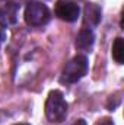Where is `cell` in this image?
<instances>
[{
  "label": "cell",
  "mask_w": 124,
  "mask_h": 125,
  "mask_svg": "<svg viewBox=\"0 0 124 125\" xmlns=\"http://www.w3.org/2000/svg\"><path fill=\"white\" fill-rule=\"evenodd\" d=\"M73 125H86V122H85L83 119H79V121H76Z\"/></svg>",
  "instance_id": "cell-11"
},
{
  "label": "cell",
  "mask_w": 124,
  "mask_h": 125,
  "mask_svg": "<svg viewBox=\"0 0 124 125\" xmlns=\"http://www.w3.org/2000/svg\"><path fill=\"white\" fill-rule=\"evenodd\" d=\"M93 32L89 28H83L82 31L77 33L76 36V41H74V45L77 50H82V51H86V50H91L93 45Z\"/></svg>",
  "instance_id": "cell-7"
},
{
  "label": "cell",
  "mask_w": 124,
  "mask_h": 125,
  "mask_svg": "<svg viewBox=\"0 0 124 125\" xmlns=\"http://www.w3.org/2000/svg\"><path fill=\"white\" fill-rule=\"evenodd\" d=\"M18 4L16 3H7L0 7V25L1 26H10L18 21Z\"/></svg>",
  "instance_id": "cell-5"
},
{
  "label": "cell",
  "mask_w": 124,
  "mask_h": 125,
  "mask_svg": "<svg viewBox=\"0 0 124 125\" xmlns=\"http://www.w3.org/2000/svg\"><path fill=\"white\" fill-rule=\"evenodd\" d=\"M88 71V60L83 55H76L72 58L63 68L62 73V82L63 83H76L79 82Z\"/></svg>",
  "instance_id": "cell-2"
},
{
  "label": "cell",
  "mask_w": 124,
  "mask_h": 125,
  "mask_svg": "<svg viewBox=\"0 0 124 125\" xmlns=\"http://www.w3.org/2000/svg\"><path fill=\"white\" fill-rule=\"evenodd\" d=\"M15 125H31V124H26V122H21V124H15Z\"/></svg>",
  "instance_id": "cell-12"
},
{
  "label": "cell",
  "mask_w": 124,
  "mask_h": 125,
  "mask_svg": "<svg viewBox=\"0 0 124 125\" xmlns=\"http://www.w3.org/2000/svg\"><path fill=\"white\" fill-rule=\"evenodd\" d=\"M95 125H114V124H112V121L110 118H104V119H99Z\"/></svg>",
  "instance_id": "cell-9"
},
{
  "label": "cell",
  "mask_w": 124,
  "mask_h": 125,
  "mask_svg": "<svg viewBox=\"0 0 124 125\" xmlns=\"http://www.w3.org/2000/svg\"><path fill=\"white\" fill-rule=\"evenodd\" d=\"M79 13H80V9L73 1L59 0L56 3V15L64 22H74V21H77Z\"/></svg>",
  "instance_id": "cell-4"
},
{
  "label": "cell",
  "mask_w": 124,
  "mask_h": 125,
  "mask_svg": "<svg viewBox=\"0 0 124 125\" xmlns=\"http://www.w3.org/2000/svg\"><path fill=\"white\" fill-rule=\"evenodd\" d=\"M101 7L95 3H88L85 6V10H83V21L86 25L89 26H96L99 22H101Z\"/></svg>",
  "instance_id": "cell-6"
},
{
  "label": "cell",
  "mask_w": 124,
  "mask_h": 125,
  "mask_svg": "<svg viewBox=\"0 0 124 125\" xmlns=\"http://www.w3.org/2000/svg\"><path fill=\"white\" fill-rule=\"evenodd\" d=\"M4 38H6V32L3 28H0V47H1V44H3V41H4Z\"/></svg>",
  "instance_id": "cell-10"
},
{
  "label": "cell",
  "mask_w": 124,
  "mask_h": 125,
  "mask_svg": "<svg viewBox=\"0 0 124 125\" xmlns=\"http://www.w3.org/2000/svg\"><path fill=\"white\" fill-rule=\"evenodd\" d=\"M112 58L118 64H123L124 61V41L120 36L112 44Z\"/></svg>",
  "instance_id": "cell-8"
},
{
  "label": "cell",
  "mask_w": 124,
  "mask_h": 125,
  "mask_svg": "<svg viewBox=\"0 0 124 125\" xmlns=\"http://www.w3.org/2000/svg\"><path fill=\"white\" fill-rule=\"evenodd\" d=\"M67 114V102L60 90L50 92L45 100V116L50 122H60Z\"/></svg>",
  "instance_id": "cell-1"
},
{
  "label": "cell",
  "mask_w": 124,
  "mask_h": 125,
  "mask_svg": "<svg viewBox=\"0 0 124 125\" xmlns=\"http://www.w3.org/2000/svg\"><path fill=\"white\" fill-rule=\"evenodd\" d=\"M50 21V10L45 4L31 1L25 9V22L29 26H42Z\"/></svg>",
  "instance_id": "cell-3"
}]
</instances>
